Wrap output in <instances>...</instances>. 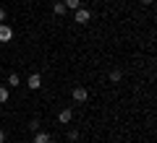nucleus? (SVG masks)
Segmentation results:
<instances>
[{"label": "nucleus", "mask_w": 157, "mask_h": 143, "mask_svg": "<svg viewBox=\"0 0 157 143\" xmlns=\"http://www.w3.org/2000/svg\"><path fill=\"white\" fill-rule=\"evenodd\" d=\"M11 37H13V29L8 23H0V42H11Z\"/></svg>", "instance_id": "nucleus-3"}, {"label": "nucleus", "mask_w": 157, "mask_h": 143, "mask_svg": "<svg viewBox=\"0 0 157 143\" xmlns=\"http://www.w3.org/2000/svg\"><path fill=\"white\" fill-rule=\"evenodd\" d=\"M3 21H6V8L0 5V23H3Z\"/></svg>", "instance_id": "nucleus-14"}, {"label": "nucleus", "mask_w": 157, "mask_h": 143, "mask_svg": "<svg viewBox=\"0 0 157 143\" xmlns=\"http://www.w3.org/2000/svg\"><path fill=\"white\" fill-rule=\"evenodd\" d=\"M71 96H73V102H78V104H81V102H86V99H89V91H86L84 86H76V88L71 91Z\"/></svg>", "instance_id": "nucleus-1"}, {"label": "nucleus", "mask_w": 157, "mask_h": 143, "mask_svg": "<svg viewBox=\"0 0 157 143\" xmlns=\"http://www.w3.org/2000/svg\"><path fill=\"white\" fill-rule=\"evenodd\" d=\"M71 120H73V112L71 109H60V112H58V122H60V125H68Z\"/></svg>", "instance_id": "nucleus-5"}, {"label": "nucleus", "mask_w": 157, "mask_h": 143, "mask_svg": "<svg viewBox=\"0 0 157 143\" xmlns=\"http://www.w3.org/2000/svg\"><path fill=\"white\" fill-rule=\"evenodd\" d=\"M34 143H52V138H50V133L37 130V133H34Z\"/></svg>", "instance_id": "nucleus-6"}, {"label": "nucleus", "mask_w": 157, "mask_h": 143, "mask_svg": "<svg viewBox=\"0 0 157 143\" xmlns=\"http://www.w3.org/2000/svg\"><path fill=\"white\" fill-rule=\"evenodd\" d=\"M0 143H6V130H0Z\"/></svg>", "instance_id": "nucleus-15"}, {"label": "nucleus", "mask_w": 157, "mask_h": 143, "mask_svg": "<svg viewBox=\"0 0 157 143\" xmlns=\"http://www.w3.org/2000/svg\"><path fill=\"white\" fill-rule=\"evenodd\" d=\"M26 86L32 88V91H37V88L42 86V78H39V73H32V76H29V81H26Z\"/></svg>", "instance_id": "nucleus-4"}, {"label": "nucleus", "mask_w": 157, "mask_h": 143, "mask_svg": "<svg viewBox=\"0 0 157 143\" xmlns=\"http://www.w3.org/2000/svg\"><path fill=\"white\" fill-rule=\"evenodd\" d=\"M29 130L37 133V130H39V120H32V122H29Z\"/></svg>", "instance_id": "nucleus-12"}, {"label": "nucleus", "mask_w": 157, "mask_h": 143, "mask_svg": "<svg viewBox=\"0 0 157 143\" xmlns=\"http://www.w3.org/2000/svg\"><path fill=\"white\" fill-rule=\"evenodd\" d=\"M68 141H78V130H71V133H68Z\"/></svg>", "instance_id": "nucleus-13"}, {"label": "nucleus", "mask_w": 157, "mask_h": 143, "mask_svg": "<svg viewBox=\"0 0 157 143\" xmlns=\"http://www.w3.org/2000/svg\"><path fill=\"white\" fill-rule=\"evenodd\" d=\"M89 21H92V13L86 11V8H76V23L84 26V23H89Z\"/></svg>", "instance_id": "nucleus-2"}, {"label": "nucleus", "mask_w": 157, "mask_h": 143, "mask_svg": "<svg viewBox=\"0 0 157 143\" xmlns=\"http://www.w3.org/2000/svg\"><path fill=\"white\" fill-rule=\"evenodd\" d=\"M8 96H11V94H8V88H6V86H0V104H6Z\"/></svg>", "instance_id": "nucleus-10"}, {"label": "nucleus", "mask_w": 157, "mask_h": 143, "mask_svg": "<svg viewBox=\"0 0 157 143\" xmlns=\"http://www.w3.org/2000/svg\"><path fill=\"white\" fill-rule=\"evenodd\" d=\"M63 5L71 8V11H76V8H81V0H63Z\"/></svg>", "instance_id": "nucleus-8"}, {"label": "nucleus", "mask_w": 157, "mask_h": 143, "mask_svg": "<svg viewBox=\"0 0 157 143\" xmlns=\"http://www.w3.org/2000/svg\"><path fill=\"white\" fill-rule=\"evenodd\" d=\"M66 11H68V8H66V5H63L60 0H58L55 5H52V13H55V16H66Z\"/></svg>", "instance_id": "nucleus-7"}, {"label": "nucleus", "mask_w": 157, "mask_h": 143, "mask_svg": "<svg viewBox=\"0 0 157 143\" xmlns=\"http://www.w3.org/2000/svg\"><path fill=\"white\" fill-rule=\"evenodd\" d=\"M152 3H155V0H141V5H152Z\"/></svg>", "instance_id": "nucleus-16"}, {"label": "nucleus", "mask_w": 157, "mask_h": 143, "mask_svg": "<svg viewBox=\"0 0 157 143\" xmlns=\"http://www.w3.org/2000/svg\"><path fill=\"white\" fill-rule=\"evenodd\" d=\"M18 83H21L18 73H11V76H8V86H18Z\"/></svg>", "instance_id": "nucleus-9"}, {"label": "nucleus", "mask_w": 157, "mask_h": 143, "mask_svg": "<svg viewBox=\"0 0 157 143\" xmlns=\"http://www.w3.org/2000/svg\"><path fill=\"white\" fill-rule=\"evenodd\" d=\"M121 78H123V73H121V70H113V73H110V81H113V83H118Z\"/></svg>", "instance_id": "nucleus-11"}]
</instances>
